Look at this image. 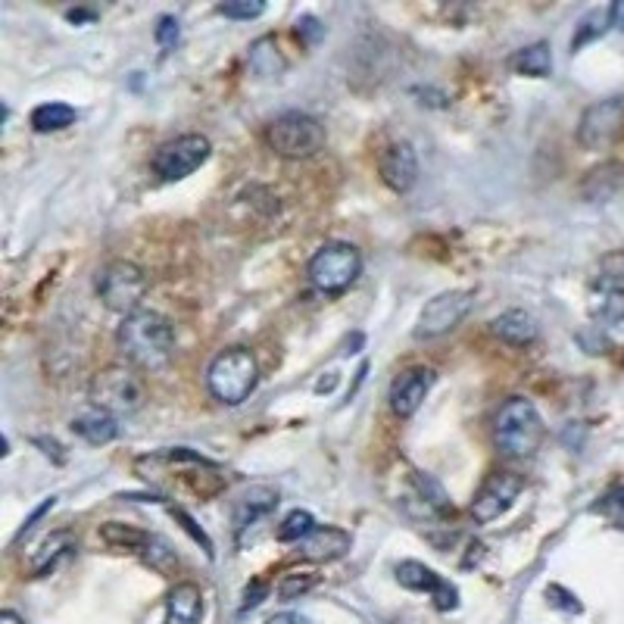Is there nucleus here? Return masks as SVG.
<instances>
[{"label":"nucleus","instance_id":"30","mask_svg":"<svg viewBox=\"0 0 624 624\" xmlns=\"http://www.w3.org/2000/svg\"><path fill=\"white\" fill-rule=\"evenodd\" d=\"M225 19H256L266 13L263 0H225V4L216 7Z\"/></svg>","mask_w":624,"mask_h":624},{"label":"nucleus","instance_id":"6","mask_svg":"<svg viewBox=\"0 0 624 624\" xmlns=\"http://www.w3.org/2000/svg\"><path fill=\"white\" fill-rule=\"evenodd\" d=\"M266 144L284 160H309L325 147V125L300 110L281 113L266 128Z\"/></svg>","mask_w":624,"mask_h":624},{"label":"nucleus","instance_id":"15","mask_svg":"<svg viewBox=\"0 0 624 624\" xmlns=\"http://www.w3.org/2000/svg\"><path fill=\"white\" fill-rule=\"evenodd\" d=\"M434 381H437V372L425 369V366H415V369L400 372L394 378V384H390V397H387L390 409H394L400 419H409V415L419 412V406L431 394Z\"/></svg>","mask_w":624,"mask_h":624},{"label":"nucleus","instance_id":"33","mask_svg":"<svg viewBox=\"0 0 624 624\" xmlns=\"http://www.w3.org/2000/svg\"><path fill=\"white\" fill-rule=\"evenodd\" d=\"M546 600H550V606L556 609H565V612H581V603H578V596L575 593H568L565 587L553 584L550 590H546Z\"/></svg>","mask_w":624,"mask_h":624},{"label":"nucleus","instance_id":"29","mask_svg":"<svg viewBox=\"0 0 624 624\" xmlns=\"http://www.w3.org/2000/svg\"><path fill=\"white\" fill-rule=\"evenodd\" d=\"M412 481H415V490H419V497H425V503L431 506V509H450V500H447V493H444V487H440L431 475H425V472H412Z\"/></svg>","mask_w":624,"mask_h":624},{"label":"nucleus","instance_id":"19","mask_svg":"<svg viewBox=\"0 0 624 624\" xmlns=\"http://www.w3.org/2000/svg\"><path fill=\"white\" fill-rule=\"evenodd\" d=\"M203 593L197 584H178L166 600V624H200Z\"/></svg>","mask_w":624,"mask_h":624},{"label":"nucleus","instance_id":"18","mask_svg":"<svg viewBox=\"0 0 624 624\" xmlns=\"http://www.w3.org/2000/svg\"><path fill=\"white\" fill-rule=\"evenodd\" d=\"M490 331L497 334L503 344L528 347V344H534V337H537V322L525 309H509V312H503V316H497L490 322Z\"/></svg>","mask_w":624,"mask_h":624},{"label":"nucleus","instance_id":"26","mask_svg":"<svg viewBox=\"0 0 624 624\" xmlns=\"http://www.w3.org/2000/svg\"><path fill=\"white\" fill-rule=\"evenodd\" d=\"M609 29H612L609 7H603V10H590V13L578 22L575 35H571V50H581L584 44H590V41H596L600 35H606Z\"/></svg>","mask_w":624,"mask_h":624},{"label":"nucleus","instance_id":"39","mask_svg":"<svg viewBox=\"0 0 624 624\" xmlns=\"http://www.w3.org/2000/svg\"><path fill=\"white\" fill-rule=\"evenodd\" d=\"M609 19H612V29L624 32V0H618V4L609 7Z\"/></svg>","mask_w":624,"mask_h":624},{"label":"nucleus","instance_id":"34","mask_svg":"<svg viewBox=\"0 0 624 624\" xmlns=\"http://www.w3.org/2000/svg\"><path fill=\"white\" fill-rule=\"evenodd\" d=\"M312 584H316V578L312 575H284V581H281V587H278V593L284 596V600H294L297 593H306Z\"/></svg>","mask_w":624,"mask_h":624},{"label":"nucleus","instance_id":"1","mask_svg":"<svg viewBox=\"0 0 624 624\" xmlns=\"http://www.w3.org/2000/svg\"><path fill=\"white\" fill-rule=\"evenodd\" d=\"M116 344L135 369L156 372L175 356V328L163 312L138 309L122 319L116 331Z\"/></svg>","mask_w":624,"mask_h":624},{"label":"nucleus","instance_id":"36","mask_svg":"<svg viewBox=\"0 0 624 624\" xmlns=\"http://www.w3.org/2000/svg\"><path fill=\"white\" fill-rule=\"evenodd\" d=\"M263 596H266V584L253 581V587H247V590H244V603H241V612H247V609H256L259 603H263Z\"/></svg>","mask_w":624,"mask_h":624},{"label":"nucleus","instance_id":"38","mask_svg":"<svg viewBox=\"0 0 624 624\" xmlns=\"http://www.w3.org/2000/svg\"><path fill=\"white\" fill-rule=\"evenodd\" d=\"M266 624H312V621L303 618L300 612H278V615H272Z\"/></svg>","mask_w":624,"mask_h":624},{"label":"nucleus","instance_id":"31","mask_svg":"<svg viewBox=\"0 0 624 624\" xmlns=\"http://www.w3.org/2000/svg\"><path fill=\"white\" fill-rule=\"evenodd\" d=\"M596 512H603V515H609L612 522L618 525V528H624V487H612L606 497L593 506Z\"/></svg>","mask_w":624,"mask_h":624},{"label":"nucleus","instance_id":"23","mask_svg":"<svg viewBox=\"0 0 624 624\" xmlns=\"http://www.w3.org/2000/svg\"><path fill=\"white\" fill-rule=\"evenodd\" d=\"M509 66L522 75H531V78H546L553 72V54H550V44L546 41H537V44H528L522 47L518 54L509 60Z\"/></svg>","mask_w":624,"mask_h":624},{"label":"nucleus","instance_id":"12","mask_svg":"<svg viewBox=\"0 0 624 624\" xmlns=\"http://www.w3.org/2000/svg\"><path fill=\"white\" fill-rule=\"evenodd\" d=\"M525 490V478L515 472H493L487 475V481L481 484V490L472 500V515L478 525H490L497 522L500 515H506L512 509V503L518 500V493Z\"/></svg>","mask_w":624,"mask_h":624},{"label":"nucleus","instance_id":"16","mask_svg":"<svg viewBox=\"0 0 624 624\" xmlns=\"http://www.w3.org/2000/svg\"><path fill=\"white\" fill-rule=\"evenodd\" d=\"M350 543L353 537L344 531V528H334V525H316L309 537H303L297 546H300V559L306 562H334L350 553Z\"/></svg>","mask_w":624,"mask_h":624},{"label":"nucleus","instance_id":"22","mask_svg":"<svg viewBox=\"0 0 624 624\" xmlns=\"http://www.w3.org/2000/svg\"><path fill=\"white\" fill-rule=\"evenodd\" d=\"M97 537L110 546V550H119V553H144L147 543H150V534L135 528V525H122V522H107L97 528Z\"/></svg>","mask_w":624,"mask_h":624},{"label":"nucleus","instance_id":"5","mask_svg":"<svg viewBox=\"0 0 624 624\" xmlns=\"http://www.w3.org/2000/svg\"><path fill=\"white\" fill-rule=\"evenodd\" d=\"M309 284L319 294H344L350 291L356 278L362 275V253L353 244L344 241H331L312 253L309 266H306Z\"/></svg>","mask_w":624,"mask_h":624},{"label":"nucleus","instance_id":"3","mask_svg":"<svg viewBox=\"0 0 624 624\" xmlns=\"http://www.w3.org/2000/svg\"><path fill=\"white\" fill-rule=\"evenodd\" d=\"M493 440H497V450L509 459L534 456L546 440V425L537 406L528 397H509L493 419Z\"/></svg>","mask_w":624,"mask_h":624},{"label":"nucleus","instance_id":"37","mask_svg":"<svg viewBox=\"0 0 624 624\" xmlns=\"http://www.w3.org/2000/svg\"><path fill=\"white\" fill-rule=\"evenodd\" d=\"M297 35H309V41H316L322 35V25L312 16H303V19H297Z\"/></svg>","mask_w":624,"mask_h":624},{"label":"nucleus","instance_id":"10","mask_svg":"<svg viewBox=\"0 0 624 624\" xmlns=\"http://www.w3.org/2000/svg\"><path fill=\"white\" fill-rule=\"evenodd\" d=\"M475 306V294L472 291H447L437 294L434 300L425 303L419 325H415V337L419 341H434V337L450 334L468 312Z\"/></svg>","mask_w":624,"mask_h":624},{"label":"nucleus","instance_id":"35","mask_svg":"<svg viewBox=\"0 0 624 624\" xmlns=\"http://www.w3.org/2000/svg\"><path fill=\"white\" fill-rule=\"evenodd\" d=\"M172 515L178 518V522H181V528H185V531H188V534H191V537H194L197 543H203V550H206V556H213V540H210V537H206V534H203V531H200V528L194 525V518H191V515H188L185 509H172Z\"/></svg>","mask_w":624,"mask_h":624},{"label":"nucleus","instance_id":"32","mask_svg":"<svg viewBox=\"0 0 624 624\" xmlns=\"http://www.w3.org/2000/svg\"><path fill=\"white\" fill-rule=\"evenodd\" d=\"M156 44H160L163 50H169V47H175L178 44V19L175 16H160V22H156Z\"/></svg>","mask_w":624,"mask_h":624},{"label":"nucleus","instance_id":"24","mask_svg":"<svg viewBox=\"0 0 624 624\" xmlns=\"http://www.w3.org/2000/svg\"><path fill=\"white\" fill-rule=\"evenodd\" d=\"M75 119H78L75 107H69V103H57V100L41 103V107L32 110V128H35V132H41V135L63 132V128H69Z\"/></svg>","mask_w":624,"mask_h":624},{"label":"nucleus","instance_id":"11","mask_svg":"<svg viewBox=\"0 0 624 624\" xmlns=\"http://www.w3.org/2000/svg\"><path fill=\"white\" fill-rule=\"evenodd\" d=\"M624 128V97H606L584 110L578 125V141L584 150L609 147Z\"/></svg>","mask_w":624,"mask_h":624},{"label":"nucleus","instance_id":"28","mask_svg":"<svg viewBox=\"0 0 624 624\" xmlns=\"http://www.w3.org/2000/svg\"><path fill=\"white\" fill-rule=\"evenodd\" d=\"M69 543H72L69 531H57V534H50V537L44 540V546H41L38 559H35V575H47V571L57 565V559L69 550Z\"/></svg>","mask_w":624,"mask_h":624},{"label":"nucleus","instance_id":"9","mask_svg":"<svg viewBox=\"0 0 624 624\" xmlns=\"http://www.w3.org/2000/svg\"><path fill=\"white\" fill-rule=\"evenodd\" d=\"M210 138L206 135H181L156 147L153 153V172L163 181H181L194 175L206 160H210Z\"/></svg>","mask_w":624,"mask_h":624},{"label":"nucleus","instance_id":"27","mask_svg":"<svg viewBox=\"0 0 624 624\" xmlns=\"http://www.w3.org/2000/svg\"><path fill=\"white\" fill-rule=\"evenodd\" d=\"M312 531H316V518H312L306 509H294V512L284 515V522L278 525L275 537H278L281 543H300V540L309 537Z\"/></svg>","mask_w":624,"mask_h":624},{"label":"nucleus","instance_id":"4","mask_svg":"<svg viewBox=\"0 0 624 624\" xmlns=\"http://www.w3.org/2000/svg\"><path fill=\"white\" fill-rule=\"evenodd\" d=\"M206 384L210 394L225 406H241L259 384V366L256 356L244 347H228L222 350L210 369H206Z\"/></svg>","mask_w":624,"mask_h":624},{"label":"nucleus","instance_id":"17","mask_svg":"<svg viewBox=\"0 0 624 624\" xmlns=\"http://www.w3.org/2000/svg\"><path fill=\"white\" fill-rule=\"evenodd\" d=\"M275 506H278V490L275 487H269V484L250 487L244 497L238 500V506H234V531L241 534L244 528H250L256 522V518L269 515Z\"/></svg>","mask_w":624,"mask_h":624},{"label":"nucleus","instance_id":"8","mask_svg":"<svg viewBox=\"0 0 624 624\" xmlns=\"http://www.w3.org/2000/svg\"><path fill=\"white\" fill-rule=\"evenodd\" d=\"M88 400L110 415H128L144 406L147 394L144 381L128 366H103L88 384Z\"/></svg>","mask_w":624,"mask_h":624},{"label":"nucleus","instance_id":"13","mask_svg":"<svg viewBox=\"0 0 624 624\" xmlns=\"http://www.w3.org/2000/svg\"><path fill=\"white\" fill-rule=\"evenodd\" d=\"M397 581L406 590H412V593H431L434 596V606L440 612H450V609L459 606V590L450 581L440 578L434 568H428L422 562H412V559L409 562H400L397 565Z\"/></svg>","mask_w":624,"mask_h":624},{"label":"nucleus","instance_id":"20","mask_svg":"<svg viewBox=\"0 0 624 624\" xmlns=\"http://www.w3.org/2000/svg\"><path fill=\"white\" fill-rule=\"evenodd\" d=\"M72 431L82 437V440H88V444H94V447H100V444H110V440H116L119 437V425H116V415H110V412H103V409H88V412H82V415H75L72 419Z\"/></svg>","mask_w":624,"mask_h":624},{"label":"nucleus","instance_id":"40","mask_svg":"<svg viewBox=\"0 0 624 624\" xmlns=\"http://www.w3.org/2000/svg\"><path fill=\"white\" fill-rule=\"evenodd\" d=\"M0 624H25V621H22L16 612H10V609H7V612H0Z\"/></svg>","mask_w":624,"mask_h":624},{"label":"nucleus","instance_id":"25","mask_svg":"<svg viewBox=\"0 0 624 624\" xmlns=\"http://www.w3.org/2000/svg\"><path fill=\"white\" fill-rule=\"evenodd\" d=\"M590 316L600 322H624V288L609 284L590 297Z\"/></svg>","mask_w":624,"mask_h":624},{"label":"nucleus","instance_id":"14","mask_svg":"<svg viewBox=\"0 0 624 624\" xmlns=\"http://www.w3.org/2000/svg\"><path fill=\"white\" fill-rule=\"evenodd\" d=\"M378 172L390 191H397V194L412 191L415 181H419V156H415L412 144L409 141L387 144L378 156Z\"/></svg>","mask_w":624,"mask_h":624},{"label":"nucleus","instance_id":"7","mask_svg":"<svg viewBox=\"0 0 624 624\" xmlns=\"http://www.w3.org/2000/svg\"><path fill=\"white\" fill-rule=\"evenodd\" d=\"M147 291H150V281L144 269L132 263V259H116V263L103 266L97 275V297L110 312H119L122 319L141 309Z\"/></svg>","mask_w":624,"mask_h":624},{"label":"nucleus","instance_id":"2","mask_svg":"<svg viewBox=\"0 0 624 624\" xmlns=\"http://www.w3.org/2000/svg\"><path fill=\"white\" fill-rule=\"evenodd\" d=\"M135 472L144 478V481H153V484H160L166 475H181L188 484L191 493H197L200 500H210L216 497V493L225 490V472L210 462L206 456L194 453V450H185V447H178V450H163V453H147L135 462Z\"/></svg>","mask_w":624,"mask_h":624},{"label":"nucleus","instance_id":"21","mask_svg":"<svg viewBox=\"0 0 624 624\" xmlns=\"http://www.w3.org/2000/svg\"><path fill=\"white\" fill-rule=\"evenodd\" d=\"M247 63L256 78H278V75H284V69H288V60H284V54L278 50V41L272 35H263L250 44Z\"/></svg>","mask_w":624,"mask_h":624}]
</instances>
